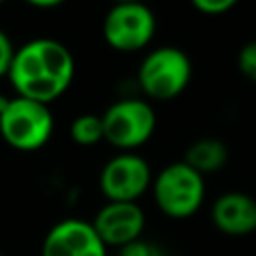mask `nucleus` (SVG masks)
<instances>
[{"mask_svg": "<svg viewBox=\"0 0 256 256\" xmlns=\"http://www.w3.org/2000/svg\"><path fill=\"white\" fill-rule=\"evenodd\" d=\"M74 56L54 38H34L16 48L8 80L16 96L50 104L60 98L74 78Z\"/></svg>", "mask_w": 256, "mask_h": 256, "instance_id": "nucleus-1", "label": "nucleus"}, {"mask_svg": "<svg viewBox=\"0 0 256 256\" xmlns=\"http://www.w3.org/2000/svg\"><path fill=\"white\" fill-rule=\"evenodd\" d=\"M150 190L158 210L172 220H186L194 216L206 198L204 176L184 160L164 166L152 178Z\"/></svg>", "mask_w": 256, "mask_h": 256, "instance_id": "nucleus-2", "label": "nucleus"}, {"mask_svg": "<svg viewBox=\"0 0 256 256\" xmlns=\"http://www.w3.org/2000/svg\"><path fill=\"white\" fill-rule=\"evenodd\" d=\"M136 80L148 98L168 102L188 88L192 80V62L182 48L160 46L144 56Z\"/></svg>", "mask_w": 256, "mask_h": 256, "instance_id": "nucleus-3", "label": "nucleus"}, {"mask_svg": "<svg viewBox=\"0 0 256 256\" xmlns=\"http://www.w3.org/2000/svg\"><path fill=\"white\" fill-rule=\"evenodd\" d=\"M54 132V118L48 104L14 96L0 112V136L20 152L42 148Z\"/></svg>", "mask_w": 256, "mask_h": 256, "instance_id": "nucleus-4", "label": "nucleus"}, {"mask_svg": "<svg viewBox=\"0 0 256 256\" xmlns=\"http://www.w3.org/2000/svg\"><path fill=\"white\" fill-rule=\"evenodd\" d=\"M102 116L104 140L120 152H132L146 144L156 130V112L148 100L122 98L106 108Z\"/></svg>", "mask_w": 256, "mask_h": 256, "instance_id": "nucleus-5", "label": "nucleus"}, {"mask_svg": "<svg viewBox=\"0 0 256 256\" xmlns=\"http://www.w3.org/2000/svg\"><path fill=\"white\" fill-rule=\"evenodd\" d=\"M156 32V16L144 2L114 4L102 22V34L110 48L118 52H138L146 48Z\"/></svg>", "mask_w": 256, "mask_h": 256, "instance_id": "nucleus-6", "label": "nucleus"}, {"mask_svg": "<svg viewBox=\"0 0 256 256\" xmlns=\"http://www.w3.org/2000/svg\"><path fill=\"white\" fill-rule=\"evenodd\" d=\"M150 164L134 154L120 152L110 158L100 172V190L108 202H138L152 186Z\"/></svg>", "mask_w": 256, "mask_h": 256, "instance_id": "nucleus-7", "label": "nucleus"}, {"mask_svg": "<svg viewBox=\"0 0 256 256\" xmlns=\"http://www.w3.org/2000/svg\"><path fill=\"white\" fill-rule=\"evenodd\" d=\"M40 256H108V248L96 234L92 222L66 218L48 230Z\"/></svg>", "mask_w": 256, "mask_h": 256, "instance_id": "nucleus-8", "label": "nucleus"}, {"mask_svg": "<svg viewBox=\"0 0 256 256\" xmlns=\"http://www.w3.org/2000/svg\"><path fill=\"white\" fill-rule=\"evenodd\" d=\"M92 226L106 248H122L142 236L146 216L138 202H106L96 212Z\"/></svg>", "mask_w": 256, "mask_h": 256, "instance_id": "nucleus-9", "label": "nucleus"}, {"mask_svg": "<svg viewBox=\"0 0 256 256\" xmlns=\"http://www.w3.org/2000/svg\"><path fill=\"white\" fill-rule=\"evenodd\" d=\"M212 224L226 236H248L256 232V198L246 192H224L210 208Z\"/></svg>", "mask_w": 256, "mask_h": 256, "instance_id": "nucleus-10", "label": "nucleus"}, {"mask_svg": "<svg viewBox=\"0 0 256 256\" xmlns=\"http://www.w3.org/2000/svg\"><path fill=\"white\" fill-rule=\"evenodd\" d=\"M184 162L202 176L218 172L228 162V146L222 140L212 138V136L198 138L186 148Z\"/></svg>", "mask_w": 256, "mask_h": 256, "instance_id": "nucleus-11", "label": "nucleus"}, {"mask_svg": "<svg viewBox=\"0 0 256 256\" xmlns=\"http://www.w3.org/2000/svg\"><path fill=\"white\" fill-rule=\"evenodd\" d=\"M70 138L78 146H94L104 140L102 116L96 114H80L70 124Z\"/></svg>", "mask_w": 256, "mask_h": 256, "instance_id": "nucleus-12", "label": "nucleus"}, {"mask_svg": "<svg viewBox=\"0 0 256 256\" xmlns=\"http://www.w3.org/2000/svg\"><path fill=\"white\" fill-rule=\"evenodd\" d=\"M236 62H238L240 74L246 80H250V82L256 84V40H250V42H246L240 48Z\"/></svg>", "mask_w": 256, "mask_h": 256, "instance_id": "nucleus-13", "label": "nucleus"}, {"mask_svg": "<svg viewBox=\"0 0 256 256\" xmlns=\"http://www.w3.org/2000/svg\"><path fill=\"white\" fill-rule=\"evenodd\" d=\"M118 256H164V254L160 252V248L156 244L138 238V240L118 248Z\"/></svg>", "mask_w": 256, "mask_h": 256, "instance_id": "nucleus-14", "label": "nucleus"}, {"mask_svg": "<svg viewBox=\"0 0 256 256\" xmlns=\"http://www.w3.org/2000/svg\"><path fill=\"white\" fill-rule=\"evenodd\" d=\"M240 0H190V4L202 12V14H208V16H218V14H224L228 10H232Z\"/></svg>", "mask_w": 256, "mask_h": 256, "instance_id": "nucleus-15", "label": "nucleus"}, {"mask_svg": "<svg viewBox=\"0 0 256 256\" xmlns=\"http://www.w3.org/2000/svg\"><path fill=\"white\" fill-rule=\"evenodd\" d=\"M14 54H16V48L10 40V36L0 28V76H8Z\"/></svg>", "mask_w": 256, "mask_h": 256, "instance_id": "nucleus-16", "label": "nucleus"}, {"mask_svg": "<svg viewBox=\"0 0 256 256\" xmlns=\"http://www.w3.org/2000/svg\"><path fill=\"white\" fill-rule=\"evenodd\" d=\"M24 2L34 8H56V6L64 4L66 0H24Z\"/></svg>", "mask_w": 256, "mask_h": 256, "instance_id": "nucleus-17", "label": "nucleus"}, {"mask_svg": "<svg viewBox=\"0 0 256 256\" xmlns=\"http://www.w3.org/2000/svg\"><path fill=\"white\" fill-rule=\"evenodd\" d=\"M130 2H142V0H114V4H130Z\"/></svg>", "mask_w": 256, "mask_h": 256, "instance_id": "nucleus-18", "label": "nucleus"}, {"mask_svg": "<svg viewBox=\"0 0 256 256\" xmlns=\"http://www.w3.org/2000/svg\"><path fill=\"white\" fill-rule=\"evenodd\" d=\"M2 2H6V0H0V4H2Z\"/></svg>", "mask_w": 256, "mask_h": 256, "instance_id": "nucleus-19", "label": "nucleus"}, {"mask_svg": "<svg viewBox=\"0 0 256 256\" xmlns=\"http://www.w3.org/2000/svg\"><path fill=\"white\" fill-rule=\"evenodd\" d=\"M0 256H2V254H0Z\"/></svg>", "mask_w": 256, "mask_h": 256, "instance_id": "nucleus-20", "label": "nucleus"}]
</instances>
